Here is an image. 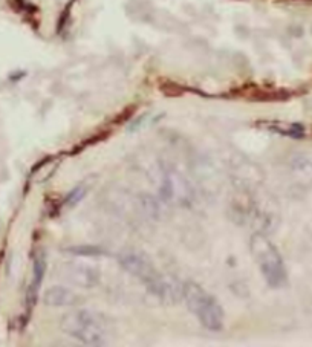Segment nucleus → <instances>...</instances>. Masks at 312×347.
<instances>
[{
	"mask_svg": "<svg viewBox=\"0 0 312 347\" xmlns=\"http://www.w3.org/2000/svg\"><path fill=\"white\" fill-rule=\"evenodd\" d=\"M182 299L188 311L193 314L199 323L213 332L222 331L225 323V312L219 302L195 282H185L182 285Z\"/></svg>",
	"mask_w": 312,
	"mask_h": 347,
	"instance_id": "obj_1",
	"label": "nucleus"
},
{
	"mask_svg": "<svg viewBox=\"0 0 312 347\" xmlns=\"http://www.w3.org/2000/svg\"><path fill=\"white\" fill-rule=\"evenodd\" d=\"M61 331L83 344L101 346L107 343L109 331L106 321L90 311H74L66 314L60 321Z\"/></svg>",
	"mask_w": 312,
	"mask_h": 347,
	"instance_id": "obj_2",
	"label": "nucleus"
},
{
	"mask_svg": "<svg viewBox=\"0 0 312 347\" xmlns=\"http://www.w3.org/2000/svg\"><path fill=\"white\" fill-rule=\"evenodd\" d=\"M250 246L253 257L268 286L274 289L283 288L288 282V272L285 262L274 243L267 236L257 233L251 237Z\"/></svg>",
	"mask_w": 312,
	"mask_h": 347,
	"instance_id": "obj_3",
	"label": "nucleus"
},
{
	"mask_svg": "<svg viewBox=\"0 0 312 347\" xmlns=\"http://www.w3.org/2000/svg\"><path fill=\"white\" fill-rule=\"evenodd\" d=\"M119 262H121L123 268L127 272H130L132 276L138 277L144 285H146L147 289H150L161 276L159 272H156L153 269L152 263L146 257H142L139 254H133V253L123 254L121 257H119Z\"/></svg>",
	"mask_w": 312,
	"mask_h": 347,
	"instance_id": "obj_4",
	"label": "nucleus"
},
{
	"mask_svg": "<svg viewBox=\"0 0 312 347\" xmlns=\"http://www.w3.org/2000/svg\"><path fill=\"white\" fill-rule=\"evenodd\" d=\"M259 127H265L267 130L273 133H279L290 138H303L305 136V127L300 124H291V122H282V121H263L257 124Z\"/></svg>",
	"mask_w": 312,
	"mask_h": 347,
	"instance_id": "obj_5",
	"label": "nucleus"
},
{
	"mask_svg": "<svg viewBox=\"0 0 312 347\" xmlns=\"http://www.w3.org/2000/svg\"><path fill=\"white\" fill-rule=\"evenodd\" d=\"M78 300H80L78 295L60 286L51 288L44 295V302L49 306H70V305H77Z\"/></svg>",
	"mask_w": 312,
	"mask_h": 347,
	"instance_id": "obj_6",
	"label": "nucleus"
},
{
	"mask_svg": "<svg viewBox=\"0 0 312 347\" xmlns=\"http://www.w3.org/2000/svg\"><path fill=\"white\" fill-rule=\"evenodd\" d=\"M44 269H46V262H44L43 256L38 254V256L35 257V262H34V276H32L31 286H29V289H28V303H29V305H35L37 295H38V289H40L41 282H43Z\"/></svg>",
	"mask_w": 312,
	"mask_h": 347,
	"instance_id": "obj_7",
	"label": "nucleus"
},
{
	"mask_svg": "<svg viewBox=\"0 0 312 347\" xmlns=\"http://www.w3.org/2000/svg\"><path fill=\"white\" fill-rule=\"evenodd\" d=\"M69 251L77 253L78 256H98L100 250L98 248H89V246H77V248H70Z\"/></svg>",
	"mask_w": 312,
	"mask_h": 347,
	"instance_id": "obj_8",
	"label": "nucleus"
}]
</instances>
